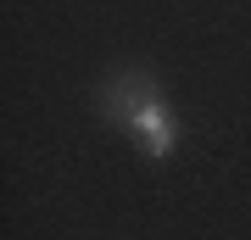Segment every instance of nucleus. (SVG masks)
<instances>
[{"mask_svg": "<svg viewBox=\"0 0 251 240\" xmlns=\"http://www.w3.org/2000/svg\"><path fill=\"white\" fill-rule=\"evenodd\" d=\"M128 129L140 134V145H145V157H168L173 151V140H179V129H173V112L162 107V101L145 89V95L128 107Z\"/></svg>", "mask_w": 251, "mask_h": 240, "instance_id": "f257e3e1", "label": "nucleus"}]
</instances>
